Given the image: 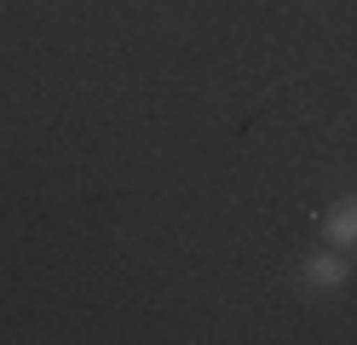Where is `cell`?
<instances>
[{
  "mask_svg": "<svg viewBox=\"0 0 357 345\" xmlns=\"http://www.w3.org/2000/svg\"><path fill=\"white\" fill-rule=\"evenodd\" d=\"M346 276H351V265H346L340 247H317V253L305 259V288H317V293L346 288Z\"/></svg>",
  "mask_w": 357,
  "mask_h": 345,
  "instance_id": "cell-1",
  "label": "cell"
},
{
  "mask_svg": "<svg viewBox=\"0 0 357 345\" xmlns=\"http://www.w3.org/2000/svg\"><path fill=\"white\" fill-rule=\"evenodd\" d=\"M323 242H328V247H340V253L357 247V196L328 201V213H323Z\"/></svg>",
  "mask_w": 357,
  "mask_h": 345,
  "instance_id": "cell-2",
  "label": "cell"
}]
</instances>
